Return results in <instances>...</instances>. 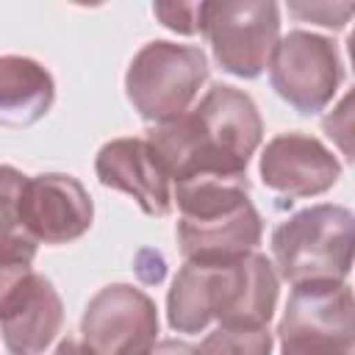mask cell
<instances>
[{"label": "cell", "mask_w": 355, "mask_h": 355, "mask_svg": "<svg viewBox=\"0 0 355 355\" xmlns=\"http://www.w3.org/2000/svg\"><path fill=\"white\" fill-rule=\"evenodd\" d=\"M261 139L263 122L258 105L247 92L227 83H214L180 119L147 130V141L158 150L175 183L247 178V164Z\"/></svg>", "instance_id": "obj_1"}, {"label": "cell", "mask_w": 355, "mask_h": 355, "mask_svg": "<svg viewBox=\"0 0 355 355\" xmlns=\"http://www.w3.org/2000/svg\"><path fill=\"white\" fill-rule=\"evenodd\" d=\"M280 277L272 261L250 252L233 261H183L166 294V319L178 333L222 327H266L277 305Z\"/></svg>", "instance_id": "obj_2"}, {"label": "cell", "mask_w": 355, "mask_h": 355, "mask_svg": "<svg viewBox=\"0 0 355 355\" xmlns=\"http://www.w3.org/2000/svg\"><path fill=\"white\" fill-rule=\"evenodd\" d=\"M178 244L183 261H233L255 252L263 219L247 178H194L175 183Z\"/></svg>", "instance_id": "obj_3"}, {"label": "cell", "mask_w": 355, "mask_h": 355, "mask_svg": "<svg viewBox=\"0 0 355 355\" xmlns=\"http://www.w3.org/2000/svg\"><path fill=\"white\" fill-rule=\"evenodd\" d=\"M92 219L94 202L78 178L64 172L25 178L3 166V233L69 244L92 227Z\"/></svg>", "instance_id": "obj_4"}, {"label": "cell", "mask_w": 355, "mask_h": 355, "mask_svg": "<svg viewBox=\"0 0 355 355\" xmlns=\"http://www.w3.org/2000/svg\"><path fill=\"white\" fill-rule=\"evenodd\" d=\"M272 258L291 286L344 280L355 263V214L333 202L291 214L272 230Z\"/></svg>", "instance_id": "obj_5"}, {"label": "cell", "mask_w": 355, "mask_h": 355, "mask_svg": "<svg viewBox=\"0 0 355 355\" xmlns=\"http://www.w3.org/2000/svg\"><path fill=\"white\" fill-rule=\"evenodd\" d=\"M208 80V58L194 44L147 42L125 72V94L141 119L166 125L191 111Z\"/></svg>", "instance_id": "obj_6"}, {"label": "cell", "mask_w": 355, "mask_h": 355, "mask_svg": "<svg viewBox=\"0 0 355 355\" xmlns=\"http://www.w3.org/2000/svg\"><path fill=\"white\" fill-rule=\"evenodd\" d=\"M277 338L280 355H347L355 347V291L344 280L294 286Z\"/></svg>", "instance_id": "obj_7"}, {"label": "cell", "mask_w": 355, "mask_h": 355, "mask_svg": "<svg viewBox=\"0 0 355 355\" xmlns=\"http://www.w3.org/2000/svg\"><path fill=\"white\" fill-rule=\"evenodd\" d=\"M202 33L225 72L252 80L269 67L280 42V6L272 0L205 3Z\"/></svg>", "instance_id": "obj_8"}, {"label": "cell", "mask_w": 355, "mask_h": 355, "mask_svg": "<svg viewBox=\"0 0 355 355\" xmlns=\"http://www.w3.org/2000/svg\"><path fill=\"white\" fill-rule=\"evenodd\" d=\"M344 78L338 47L333 39L311 31H288L269 61L272 89L300 114L324 111Z\"/></svg>", "instance_id": "obj_9"}, {"label": "cell", "mask_w": 355, "mask_h": 355, "mask_svg": "<svg viewBox=\"0 0 355 355\" xmlns=\"http://www.w3.org/2000/svg\"><path fill=\"white\" fill-rule=\"evenodd\" d=\"M0 319L8 355H42L64 324V305L44 275L0 266Z\"/></svg>", "instance_id": "obj_10"}, {"label": "cell", "mask_w": 355, "mask_h": 355, "mask_svg": "<svg viewBox=\"0 0 355 355\" xmlns=\"http://www.w3.org/2000/svg\"><path fill=\"white\" fill-rule=\"evenodd\" d=\"M80 333L97 355H144L158 336L155 302L130 283H111L89 300Z\"/></svg>", "instance_id": "obj_11"}, {"label": "cell", "mask_w": 355, "mask_h": 355, "mask_svg": "<svg viewBox=\"0 0 355 355\" xmlns=\"http://www.w3.org/2000/svg\"><path fill=\"white\" fill-rule=\"evenodd\" d=\"M94 172L105 189L130 194L147 216H166L172 211L169 169L147 139H111L97 150Z\"/></svg>", "instance_id": "obj_12"}, {"label": "cell", "mask_w": 355, "mask_h": 355, "mask_svg": "<svg viewBox=\"0 0 355 355\" xmlns=\"http://www.w3.org/2000/svg\"><path fill=\"white\" fill-rule=\"evenodd\" d=\"M269 191L283 197H316L341 178L338 158L308 133H280L266 141L258 164Z\"/></svg>", "instance_id": "obj_13"}, {"label": "cell", "mask_w": 355, "mask_h": 355, "mask_svg": "<svg viewBox=\"0 0 355 355\" xmlns=\"http://www.w3.org/2000/svg\"><path fill=\"white\" fill-rule=\"evenodd\" d=\"M55 100L53 75L33 58H0V122L8 128H31Z\"/></svg>", "instance_id": "obj_14"}, {"label": "cell", "mask_w": 355, "mask_h": 355, "mask_svg": "<svg viewBox=\"0 0 355 355\" xmlns=\"http://www.w3.org/2000/svg\"><path fill=\"white\" fill-rule=\"evenodd\" d=\"M275 336L269 327H216L208 333L197 355H272Z\"/></svg>", "instance_id": "obj_15"}, {"label": "cell", "mask_w": 355, "mask_h": 355, "mask_svg": "<svg viewBox=\"0 0 355 355\" xmlns=\"http://www.w3.org/2000/svg\"><path fill=\"white\" fill-rule=\"evenodd\" d=\"M322 130L338 147V153L355 166V89H349L333 105V111L322 116Z\"/></svg>", "instance_id": "obj_16"}, {"label": "cell", "mask_w": 355, "mask_h": 355, "mask_svg": "<svg viewBox=\"0 0 355 355\" xmlns=\"http://www.w3.org/2000/svg\"><path fill=\"white\" fill-rule=\"evenodd\" d=\"M288 14L302 19V22H316L322 28H333L341 31L352 17H355V0L347 3H330V0H319V3H288Z\"/></svg>", "instance_id": "obj_17"}, {"label": "cell", "mask_w": 355, "mask_h": 355, "mask_svg": "<svg viewBox=\"0 0 355 355\" xmlns=\"http://www.w3.org/2000/svg\"><path fill=\"white\" fill-rule=\"evenodd\" d=\"M202 8L205 3H155L153 14L175 33H202Z\"/></svg>", "instance_id": "obj_18"}, {"label": "cell", "mask_w": 355, "mask_h": 355, "mask_svg": "<svg viewBox=\"0 0 355 355\" xmlns=\"http://www.w3.org/2000/svg\"><path fill=\"white\" fill-rule=\"evenodd\" d=\"M144 355H197V347L178 338H164V341H155Z\"/></svg>", "instance_id": "obj_19"}, {"label": "cell", "mask_w": 355, "mask_h": 355, "mask_svg": "<svg viewBox=\"0 0 355 355\" xmlns=\"http://www.w3.org/2000/svg\"><path fill=\"white\" fill-rule=\"evenodd\" d=\"M53 355H97L86 341H75V338H64Z\"/></svg>", "instance_id": "obj_20"}, {"label": "cell", "mask_w": 355, "mask_h": 355, "mask_svg": "<svg viewBox=\"0 0 355 355\" xmlns=\"http://www.w3.org/2000/svg\"><path fill=\"white\" fill-rule=\"evenodd\" d=\"M347 53H349V61H352V69H355V28H352V33L347 36Z\"/></svg>", "instance_id": "obj_21"}, {"label": "cell", "mask_w": 355, "mask_h": 355, "mask_svg": "<svg viewBox=\"0 0 355 355\" xmlns=\"http://www.w3.org/2000/svg\"><path fill=\"white\" fill-rule=\"evenodd\" d=\"M347 355H355V347H352V349H349V352H347Z\"/></svg>", "instance_id": "obj_22"}]
</instances>
